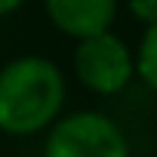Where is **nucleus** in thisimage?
<instances>
[{
    "label": "nucleus",
    "mask_w": 157,
    "mask_h": 157,
    "mask_svg": "<svg viewBox=\"0 0 157 157\" xmlns=\"http://www.w3.org/2000/svg\"><path fill=\"white\" fill-rule=\"evenodd\" d=\"M65 105V77L43 56H22L0 68V129L34 136L52 126Z\"/></svg>",
    "instance_id": "obj_1"
},
{
    "label": "nucleus",
    "mask_w": 157,
    "mask_h": 157,
    "mask_svg": "<svg viewBox=\"0 0 157 157\" xmlns=\"http://www.w3.org/2000/svg\"><path fill=\"white\" fill-rule=\"evenodd\" d=\"M43 157H129V145L111 117L77 111L49 126Z\"/></svg>",
    "instance_id": "obj_2"
},
{
    "label": "nucleus",
    "mask_w": 157,
    "mask_h": 157,
    "mask_svg": "<svg viewBox=\"0 0 157 157\" xmlns=\"http://www.w3.org/2000/svg\"><path fill=\"white\" fill-rule=\"evenodd\" d=\"M74 71L83 86H90L93 93L111 96L129 83L136 62L120 37H114L111 31H102L80 40V46L74 52Z\"/></svg>",
    "instance_id": "obj_3"
},
{
    "label": "nucleus",
    "mask_w": 157,
    "mask_h": 157,
    "mask_svg": "<svg viewBox=\"0 0 157 157\" xmlns=\"http://www.w3.org/2000/svg\"><path fill=\"white\" fill-rule=\"evenodd\" d=\"M49 22L77 40L102 34L117 16V0H43Z\"/></svg>",
    "instance_id": "obj_4"
},
{
    "label": "nucleus",
    "mask_w": 157,
    "mask_h": 157,
    "mask_svg": "<svg viewBox=\"0 0 157 157\" xmlns=\"http://www.w3.org/2000/svg\"><path fill=\"white\" fill-rule=\"evenodd\" d=\"M132 62H136L139 77H142L151 90H157V22L145 28L142 43H139V52H136Z\"/></svg>",
    "instance_id": "obj_5"
},
{
    "label": "nucleus",
    "mask_w": 157,
    "mask_h": 157,
    "mask_svg": "<svg viewBox=\"0 0 157 157\" xmlns=\"http://www.w3.org/2000/svg\"><path fill=\"white\" fill-rule=\"evenodd\" d=\"M129 10H132V16H139L145 25H154V22H157V0H129Z\"/></svg>",
    "instance_id": "obj_6"
},
{
    "label": "nucleus",
    "mask_w": 157,
    "mask_h": 157,
    "mask_svg": "<svg viewBox=\"0 0 157 157\" xmlns=\"http://www.w3.org/2000/svg\"><path fill=\"white\" fill-rule=\"evenodd\" d=\"M22 3H25V0H0V16H10V13H16Z\"/></svg>",
    "instance_id": "obj_7"
}]
</instances>
